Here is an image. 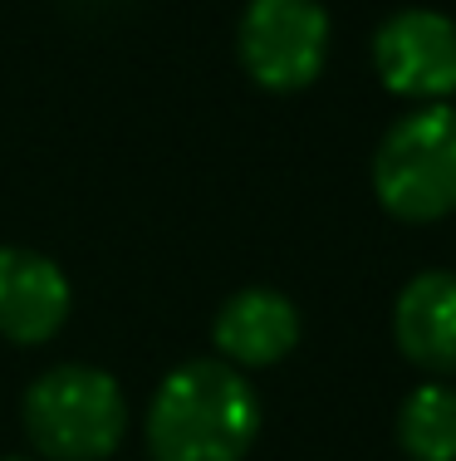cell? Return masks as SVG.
<instances>
[{"instance_id": "30bf717a", "label": "cell", "mask_w": 456, "mask_h": 461, "mask_svg": "<svg viewBox=\"0 0 456 461\" xmlns=\"http://www.w3.org/2000/svg\"><path fill=\"white\" fill-rule=\"evenodd\" d=\"M0 461H40V456H0Z\"/></svg>"}, {"instance_id": "7a4b0ae2", "label": "cell", "mask_w": 456, "mask_h": 461, "mask_svg": "<svg viewBox=\"0 0 456 461\" xmlns=\"http://www.w3.org/2000/svg\"><path fill=\"white\" fill-rule=\"evenodd\" d=\"M20 422L40 461H108L128 437L123 383L94 364H54L25 388Z\"/></svg>"}, {"instance_id": "3957f363", "label": "cell", "mask_w": 456, "mask_h": 461, "mask_svg": "<svg viewBox=\"0 0 456 461\" xmlns=\"http://www.w3.org/2000/svg\"><path fill=\"white\" fill-rule=\"evenodd\" d=\"M373 196L393 221L432 226L456 216V108L412 104L373 148Z\"/></svg>"}, {"instance_id": "6da1fadb", "label": "cell", "mask_w": 456, "mask_h": 461, "mask_svg": "<svg viewBox=\"0 0 456 461\" xmlns=\"http://www.w3.org/2000/svg\"><path fill=\"white\" fill-rule=\"evenodd\" d=\"M143 437L152 461H246L260 437V398L216 354L187 358L157 383Z\"/></svg>"}, {"instance_id": "ba28073f", "label": "cell", "mask_w": 456, "mask_h": 461, "mask_svg": "<svg viewBox=\"0 0 456 461\" xmlns=\"http://www.w3.org/2000/svg\"><path fill=\"white\" fill-rule=\"evenodd\" d=\"M393 344L427 378L456 373V270H417L393 300Z\"/></svg>"}, {"instance_id": "52a82bcc", "label": "cell", "mask_w": 456, "mask_h": 461, "mask_svg": "<svg viewBox=\"0 0 456 461\" xmlns=\"http://www.w3.org/2000/svg\"><path fill=\"white\" fill-rule=\"evenodd\" d=\"M300 310L290 294L270 290V285H246L231 300H221L211 320V348L221 364L255 373V368H275L300 348Z\"/></svg>"}, {"instance_id": "9c48e42d", "label": "cell", "mask_w": 456, "mask_h": 461, "mask_svg": "<svg viewBox=\"0 0 456 461\" xmlns=\"http://www.w3.org/2000/svg\"><path fill=\"white\" fill-rule=\"evenodd\" d=\"M398 447L407 461H456V388L427 378L398 408Z\"/></svg>"}, {"instance_id": "277c9868", "label": "cell", "mask_w": 456, "mask_h": 461, "mask_svg": "<svg viewBox=\"0 0 456 461\" xmlns=\"http://www.w3.org/2000/svg\"><path fill=\"white\" fill-rule=\"evenodd\" d=\"M329 10L319 0H246L236 20V59L265 94H300L329 64Z\"/></svg>"}, {"instance_id": "8992f818", "label": "cell", "mask_w": 456, "mask_h": 461, "mask_svg": "<svg viewBox=\"0 0 456 461\" xmlns=\"http://www.w3.org/2000/svg\"><path fill=\"white\" fill-rule=\"evenodd\" d=\"M74 285L45 250L0 246V339L15 348H40L69 324Z\"/></svg>"}, {"instance_id": "5b68a950", "label": "cell", "mask_w": 456, "mask_h": 461, "mask_svg": "<svg viewBox=\"0 0 456 461\" xmlns=\"http://www.w3.org/2000/svg\"><path fill=\"white\" fill-rule=\"evenodd\" d=\"M373 74L407 104H447L456 94V20L427 5L393 10L373 30Z\"/></svg>"}]
</instances>
